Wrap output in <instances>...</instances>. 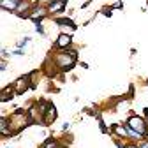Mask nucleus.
<instances>
[{
	"label": "nucleus",
	"mask_w": 148,
	"mask_h": 148,
	"mask_svg": "<svg viewBox=\"0 0 148 148\" xmlns=\"http://www.w3.org/2000/svg\"><path fill=\"white\" fill-rule=\"evenodd\" d=\"M55 62H57V65L62 69V71H69L72 69L74 62H76V53L74 51H67V53H58V55H55Z\"/></svg>",
	"instance_id": "obj_1"
},
{
	"label": "nucleus",
	"mask_w": 148,
	"mask_h": 148,
	"mask_svg": "<svg viewBox=\"0 0 148 148\" xmlns=\"http://www.w3.org/2000/svg\"><path fill=\"white\" fill-rule=\"evenodd\" d=\"M127 125L129 127H132L136 132H139L143 138H148V125H146V122L141 118V116H136V115H132L131 118L127 120Z\"/></svg>",
	"instance_id": "obj_2"
},
{
	"label": "nucleus",
	"mask_w": 148,
	"mask_h": 148,
	"mask_svg": "<svg viewBox=\"0 0 148 148\" xmlns=\"http://www.w3.org/2000/svg\"><path fill=\"white\" fill-rule=\"evenodd\" d=\"M71 42H72V37H71L69 34H60L55 44H57V48L64 49V48H69V46H71Z\"/></svg>",
	"instance_id": "obj_3"
},
{
	"label": "nucleus",
	"mask_w": 148,
	"mask_h": 148,
	"mask_svg": "<svg viewBox=\"0 0 148 148\" xmlns=\"http://www.w3.org/2000/svg\"><path fill=\"white\" fill-rule=\"evenodd\" d=\"M20 2L21 0H0V5H2V9H5V11L14 12L18 9V5H20Z\"/></svg>",
	"instance_id": "obj_4"
},
{
	"label": "nucleus",
	"mask_w": 148,
	"mask_h": 148,
	"mask_svg": "<svg viewBox=\"0 0 148 148\" xmlns=\"http://www.w3.org/2000/svg\"><path fill=\"white\" fill-rule=\"evenodd\" d=\"M64 7H65L64 0H53V2L48 5V11L49 12H60V11H64Z\"/></svg>",
	"instance_id": "obj_5"
},
{
	"label": "nucleus",
	"mask_w": 148,
	"mask_h": 148,
	"mask_svg": "<svg viewBox=\"0 0 148 148\" xmlns=\"http://www.w3.org/2000/svg\"><path fill=\"white\" fill-rule=\"evenodd\" d=\"M0 132H2L4 138L14 136V131H12V129H9V120L7 118H2V123H0Z\"/></svg>",
	"instance_id": "obj_6"
},
{
	"label": "nucleus",
	"mask_w": 148,
	"mask_h": 148,
	"mask_svg": "<svg viewBox=\"0 0 148 148\" xmlns=\"http://www.w3.org/2000/svg\"><path fill=\"white\" fill-rule=\"evenodd\" d=\"M44 12H46L44 9H34V12H32V14H28V18H30L32 21H35V23H39V20H42V18L46 16Z\"/></svg>",
	"instance_id": "obj_7"
},
{
	"label": "nucleus",
	"mask_w": 148,
	"mask_h": 148,
	"mask_svg": "<svg viewBox=\"0 0 148 148\" xmlns=\"http://www.w3.org/2000/svg\"><path fill=\"white\" fill-rule=\"evenodd\" d=\"M57 25H62V27H71L72 30H76V25H74L71 20H67V18H58V20H57Z\"/></svg>",
	"instance_id": "obj_8"
},
{
	"label": "nucleus",
	"mask_w": 148,
	"mask_h": 148,
	"mask_svg": "<svg viewBox=\"0 0 148 148\" xmlns=\"http://www.w3.org/2000/svg\"><path fill=\"white\" fill-rule=\"evenodd\" d=\"M16 90H12V86H5L4 90H2V101L5 102V101H9L11 99V94H14Z\"/></svg>",
	"instance_id": "obj_9"
},
{
	"label": "nucleus",
	"mask_w": 148,
	"mask_h": 148,
	"mask_svg": "<svg viewBox=\"0 0 148 148\" xmlns=\"http://www.w3.org/2000/svg\"><path fill=\"white\" fill-rule=\"evenodd\" d=\"M25 79L27 78L23 76V78H20V79L16 81V94H23V92H25V86H23L25 85Z\"/></svg>",
	"instance_id": "obj_10"
},
{
	"label": "nucleus",
	"mask_w": 148,
	"mask_h": 148,
	"mask_svg": "<svg viewBox=\"0 0 148 148\" xmlns=\"http://www.w3.org/2000/svg\"><path fill=\"white\" fill-rule=\"evenodd\" d=\"M113 131L118 134V136H123L127 138V127H120V125H113Z\"/></svg>",
	"instance_id": "obj_11"
},
{
	"label": "nucleus",
	"mask_w": 148,
	"mask_h": 148,
	"mask_svg": "<svg viewBox=\"0 0 148 148\" xmlns=\"http://www.w3.org/2000/svg\"><path fill=\"white\" fill-rule=\"evenodd\" d=\"M42 148H58V146H57V143H55L53 139H48V141H44Z\"/></svg>",
	"instance_id": "obj_12"
},
{
	"label": "nucleus",
	"mask_w": 148,
	"mask_h": 148,
	"mask_svg": "<svg viewBox=\"0 0 148 148\" xmlns=\"http://www.w3.org/2000/svg\"><path fill=\"white\" fill-rule=\"evenodd\" d=\"M27 42H30V37H25V39H21L20 42H18V46H20V48H23V46H25Z\"/></svg>",
	"instance_id": "obj_13"
},
{
	"label": "nucleus",
	"mask_w": 148,
	"mask_h": 148,
	"mask_svg": "<svg viewBox=\"0 0 148 148\" xmlns=\"http://www.w3.org/2000/svg\"><path fill=\"white\" fill-rule=\"evenodd\" d=\"M35 30L39 32V34H44V27L41 25V23H37V27H35Z\"/></svg>",
	"instance_id": "obj_14"
},
{
	"label": "nucleus",
	"mask_w": 148,
	"mask_h": 148,
	"mask_svg": "<svg viewBox=\"0 0 148 148\" xmlns=\"http://www.w3.org/2000/svg\"><path fill=\"white\" fill-rule=\"evenodd\" d=\"M99 123H101V131H102V132H106V125H104V122H102L101 118H99Z\"/></svg>",
	"instance_id": "obj_15"
},
{
	"label": "nucleus",
	"mask_w": 148,
	"mask_h": 148,
	"mask_svg": "<svg viewBox=\"0 0 148 148\" xmlns=\"http://www.w3.org/2000/svg\"><path fill=\"white\" fill-rule=\"evenodd\" d=\"M69 127H71V123H64V125H62V129H64V131H67Z\"/></svg>",
	"instance_id": "obj_16"
},
{
	"label": "nucleus",
	"mask_w": 148,
	"mask_h": 148,
	"mask_svg": "<svg viewBox=\"0 0 148 148\" xmlns=\"http://www.w3.org/2000/svg\"><path fill=\"white\" fill-rule=\"evenodd\" d=\"M139 148H148V141H145V143H143V145H141Z\"/></svg>",
	"instance_id": "obj_17"
},
{
	"label": "nucleus",
	"mask_w": 148,
	"mask_h": 148,
	"mask_svg": "<svg viewBox=\"0 0 148 148\" xmlns=\"http://www.w3.org/2000/svg\"><path fill=\"white\" fill-rule=\"evenodd\" d=\"M125 148H138L136 145H125Z\"/></svg>",
	"instance_id": "obj_18"
},
{
	"label": "nucleus",
	"mask_w": 148,
	"mask_h": 148,
	"mask_svg": "<svg viewBox=\"0 0 148 148\" xmlns=\"http://www.w3.org/2000/svg\"><path fill=\"white\" fill-rule=\"evenodd\" d=\"M41 2H48V4H51V2H53V0H41Z\"/></svg>",
	"instance_id": "obj_19"
},
{
	"label": "nucleus",
	"mask_w": 148,
	"mask_h": 148,
	"mask_svg": "<svg viewBox=\"0 0 148 148\" xmlns=\"http://www.w3.org/2000/svg\"><path fill=\"white\" fill-rule=\"evenodd\" d=\"M9 148H12V146H9Z\"/></svg>",
	"instance_id": "obj_20"
}]
</instances>
